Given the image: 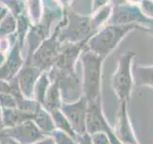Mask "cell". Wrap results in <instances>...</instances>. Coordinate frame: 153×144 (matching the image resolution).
I'll return each mask as SVG.
<instances>
[{
	"instance_id": "cell-1",
	"label": "cell",
	"mask_w": 153,
	"mask_h": 144,
	"mask_svg": "<svg viewBox=\"0 0 153 144\" xmlns=\"http://www.w3.org/2000/svg\"><path fill=\"white\" fill-rule=\"evenodd\" d=\"M140 28L142 26L137 23L108 24L100 28L87 40V49L105 59L129 32Z\"/></svg>"
},
{
	"instance_id": "cell-2",
	"label": "cell",
	"mask_w": 153,
	"mask_h": 144,
	"mask_svg": "<svg viewBox=\"0 0 153 144\" xmlns=\"http://www.w3.org/2000/svg\"><path fill=\"white\" fill-rule=\"evenodd\" d=\"M104 58L84 49L81 56L83 66V93L87 102L102 99V69Z\"/></svg>"
},
{
	"instance_id": "cell-3",
	"label": "cell",
	"mask_w": 153,
	"mask_h": 144,
	"mask_svg": "<svg viewBox=\"0 0 153 144\" xmlns=\"http://www.w3.org/2000/svg\"><path fill=\"white\" fill-rule=\"evenodd\" d=\"M59 40L61 42L78 43L87 41L94 35L91 17L82 16L79 14L68 11L64 20L59 25Z\"/></svg>"
},
{
	"instance_id": "cell-4",
	"label": "cell",
	"mask_w": 153,
	"mask_h": 144,
	"mask_svg": "<svg viewBox=\"0 0 153 144\" xmlns=\"http://www.w3.org/2000/svg\"><path fill=\"white\" fill-rule=\"evenodd\" d=\"M134 52H127L120 57L118 66L112 77V88L121 102L128 103L133 86L132 62Z\"/></svg>"
},
{
	"instance_id": "cell-5",
	"label": "cell",
	"mask_w": 153,
	"mask_h": 144,
	"mask_svg": "<svg viewBox=\"0 0 153 144\" xmlns=\"http://www.w3.org/2000/svg\"><path fill=\"white\" fill-rule=\"evenodd\" d=\"M59 27L57 26L54 34L43 40L33 55L28 58L27 62L36 67L40 72L50 70L54 66L60 51V41L59 40Z\"/></svg>"
},
{
	"instance_id": "cell-6",
	"label": "cell",
	"mask_w": 153,
	"mask_h": 144,
	"mask_svg": "<svg viewBox=\"0 0 153 144\" xmlns=\"http://www.w3.org/2000/svg\"><path fill=\"white\" fill-rule=\"evenodd\" d=\"M88 102L84 96L78 101L69 104H62L60 110L68 119L76 136L86 133V114Z\"/></svg>"
},
{
	"instance_id": "cell-7",
	"label": "cell",
	"mask_w": 153,
	"mask_h": 144,
	"mask_svg": "<svg viewBox=\"0 0 153 144\" xmlns=\"http://www.w3.org/2000/svg\"><path fill=\"white\" fill-rule=\"evenodd\" d=\"M3 133L13 138L19 144H33L44 139V134L33 120H28L17 126L7 128Z\"/></svg>"
},
{
	"instance_id": "cell-8",
	"label": "cell",
	"mask_w": 153,
	"mask_h": 144,
	"mask_svg": "<svg viewBox=\"0 0 153 144\" xmlns=\"http://www.w3.org/2000/svg\"><path fill=\"white\" fill-rule=\"evenodd\" d=\"M112 128L109 126L102 113V99L88 102L86 114V133L93 134L96 133H108Z\"/></svg>"
},
{
	"instance_id": "cell-9",
	"label": "cell",
	"mask_w": 153,
	"mask_h": 144,
	"mask_svg": "<svg viewBox=\"0 0 153 144\" xmlns=\"http://www.w3.org/2000/svg\"><path fill=\"white\" fill-rule=\"evenodd\" d=\"M41 74L42 72L33 66L30 62L25 61L21 69L14 77L17 81L22 94L25 96L26 99H31L33 97L36 83Z\"/></svg>"
},
{
	"instance_id": "cell-10",
	"label": "cell",
	"mask_w": 153,
	"mask_h": 144,
	"mask_svg": "<svg viewBox=\"0 0 153 144\" xmlns=\"http://www.w3.org/2000/svg\"><path fill=\"white\" fill-rule=\"evenodd\" d=\"M140 22L148 23L150 22V19L135 6H119L113 8L112 14L109 18V24H140Z\"/></svg>"
},
{
	"instance_id": "cell-11",
	"label": "cell",
	"mask_w": 153,
	"mask_h": 144,
	"mask_svg": "<svg viewBox=\"0 0 153 144\" xmlns=\"http://www.w3.org/2000/svg\"><path fill=\"white\" fill-rule=\"evenodd\" d=\"M127 104L126 102L120 103V109L118 113V125L115 131L117 137L123 144H138L135 134L133 133V129L129 121L127 113Z\"/></svg>"
},
{
	"instance_id": "cell-12",
	"label": "cell",
	"mask_w": 153,
	"mask_h": 144,
	"mask_svg": "<svg viewBox=\"0 0 153 144\" xmlns=\"http://www.w3.org/2000/svg\"><path fill=\"white\" fill-rule=\"evenodd\" d=\"M61 93H60V89L59 86L56 82H53L52 85L49 86L45 97L44 101H43L42 107L44 108L47 112H53L55 110H59L61 108Z\"/></svg>"
},
{
	"instance_id": "cell-13",
	"label": "cell",
	"mask_w": 153,
	"mask_h": 144,
	"mask_svg": "<svg viewBox=\"0 0 153 144\" xmlns=\"http://www.w3.org/2000/svg\"><path fill=\"white\" fill-rule=\"evenodd\" d=\"M33 121L36 123L37 128L44 134H51L52 132H54L56 130L52 116L48 112H46V110H44L41 105L36 110Z\"/></svg>"
},
{
	"instance_id": "cell-14",
	"label": "cell",
	"mask_w": 153,
	"mask_h": 144,
	"mask_svg": "<svg viewBox=\"0 0 153 144\" xmlns=\"http://www.w3.org/2000/svg\"><path fill=\"white\" fill-rule=\"evenodd\" d=\"M53 121H54L55 127L56 130H59L61 132H64L67 134H69L71 137H73L74 139L76 138V134L74 132L73 128H72L71 124L69 123L68 119L66 118V116L63 114V112L59 110H55L53 112H50Z\"/></svg>"
},
{
	"instance_id": "cell-15",
	"label": "cell",
	"mask_w": 153,
	"mask_h": 144,
	"mask_svg": "<svg viewBox=\"0 0 153 144\" xmlns=\"http://www.w3.org/2000/svg\"><path fill=\"white\" fill-rule=\"evenodd\" d=\"M112 11H113V7L111 5L107 4L100 9H99L98 11L93 13V16H91V24H92L94 34L97 31H99L102 24L108 18H110L112 14Z\"/></svg>"
},
{
	"instance_id": "cell-16",
	"label": "cell",
	"mask_w": 153,
	"mask_h": 144,
	"mask_svg": "<svg viewBox=\"0 0 153 144\" xmlns=\"http://www.w3.org/2000/svg\"><path fill=\"white\" fill-rule=\"evenodd\" d=\"M135 80L137 86H149L153 88V65L137 66L135 69Z\"/></svg>"
},
{
	"instance_id": "cell-17",
	"label": "cell",
	"mask_w": 153,
	"mask_h": 144,
	"mask_svg": "<svg viewBox=\"0 0 153 144\" xmlns=\"http://www.w3.org/2000/svg\"><path fill=\"white\" fill-rule=\"evenodd\" d=\"M17 30V19L16 17L9 13L5 16L0 23V38H6L13 35Z\"/></svg>"
},
{
	"instance_id": "cell-18",
	"label": "cell",
	"mask_w": 153,
	"mask_h": 144,
	"mask_svg": "<svg viewBox=\"0 0 153 144\" xmlns=\"http://www.w3.org/2000/svg\"><path fill=\"white\" fill-rule=\"evenodd\" d=\"M49 86H50L49 76H48L46 72H43L39 78H38V80L36 81V86H35V89H33V92L36 93V102H38L41 106L43 104V101H44L46 91H47L48 88H49Z\"/></svg>"
},
{
	"instance_id": "cell-19",
	"label": "cell",
	"mask_w": 153,
	"mask_h": 144,
	"mask_svg": "<svg viewBox=\"0 0 153 144\" xmlns=\"http://www.w3.org/2000/svg\"><path fill=\"white\" fill-rule=\"evenodd\" d=\"M50 136L54 139L56 144H78L76 141H75L76 139L71 137L66 133L59 131V130L56 129L54 132H52Z\"/></svg>"
},
{
	"instance_id": "cell-20",
	"label": "cell",
	"mask_w": 153,
	"mask_h": 144,
	"mask_svg": "<svg viewBox=\"0 0 153 144\" xmlns=\"http://www.w3.org/2000/svg\"><path fill=\"white\" fill-rule=\"evenodd\" d=\"M93 144H111L108 138V136L105 133H96L91 134Z\"/></svg>"
},
{
	"instance_id": "cell-21",
	"label": "cell",
	"mask_w": 153,
	"mask_h": 144,
	"mask_svg": "<svg viewBox=\"0 0 153 144\" xmlns=\"http://www.w3.org/2000/svg\"><path fill=\"white\" fill-rule=\"evenodd\" d=\"M76 141L78 144H93L91 134H89L88 133H84L82 134L76 136Z\"/></svg>"
},
{
	"instance_id": "cell-22",
	"label": "cell",
	"mask_w": 153,
	"mask_h": 144,
	"mask_svg": "<svg viewBox=\"0 0 153 144\" xmlns=\"http://www.w3.org/2000/svg\"><path fill=\"white\" fill-rule=\"evenodd\" d=\"M142 8L143 10V14H145V16L146 14L147 16H153V2L149 1V0H143Z\"/></svg>"
},
{
	"instance_id": "cell-23",
	"label": "cell",
	"mask_w": 153,
	"mask_h": 144,
	"mask_svg": "<svg viewBox=\"0 0 153 144\" xmlns=\"http://www.w3.org/2000/svg\"><path fill=\"white\" fill-rule=\"evenodd\" d=\"M108 2L109 0H93V13L98 11L99 9L105 6V5H107Z\"/></svg>"
},
{
	"instance_id": "cell-24",
	"label": "cell",
	"mask_w": 153,
	"mask_h": 144,
	"mask_svg": "<svg viewBox=\"0 0 153 144\" xmlns=\"http://www.w3.org/2000/svg\"><path fill=\"white\" fill-rule=\"evenodd\" d=\"M33 144H56L54 139L52 137H49V138H46V139H43L42 141H38V142H36Z\"/></svg>"
},
{
	"instance_id": "cell-25",
	"label": "cell",
	"mask_w": 153,
	"mask_h": 144,
	"mask_svg": "<svg viewBox=\"0 0 153 144\" xmlns=\"http://www.w3.org/2000/svg\"><path fill=\"white\" fill-rule=\"evenodd\" d=\"M3 119H2V112H1V109H0V136L3 133Z\"/></svg>"
},
{
	"instance_id": "cell-26",
	"label": "cell",
	"mask_w": 153,
	"mask_h": 144,
	"mask_svg": "<svg viewBox=\"0 0 153 144\" xmlns=\"http://www.w3.org/2000/svg\"><path fill=\"white\" fill-rule=\"evenodd\" d=\"M8 10L6 9V8H5L4 10H3V11L1 12V13H0V23H1V21H2V19L5 17V16H6V14H8Z\"/></svg>"
},
{
	"instance_id": "cell-27",
	"label": "cell",
	"mask_w": 153,
	"mask_h": 144,
	"mask_svg": "<svg viewBox=\"0 0 153 144\" xmlns=\"http://www.w3.org/2000/svg\"><path fill=\"white\" fill-rule=\"evenodd\" d=\"M59 1L60 2V4L64 8H66L67 6H68V4H69V0H59Z\"/></svg>"
},
{
	"instance_id": "cell-28",
	"label": "cell",
	"mask_w": 153,
	"mask_h": 144,
	"mask_svg": "<svg viewBox=\"0 0 153 144\" xmlns=\"http://www.w3.org/2000/svg\"><path fill=\"white\" fill-rule=\"evenodd\" d=\"M4 9H5V8H4V7L2 6V5H1V4H0V13H1V12L3 11V10H4Z\"/></svg>"
}]
</instances>
